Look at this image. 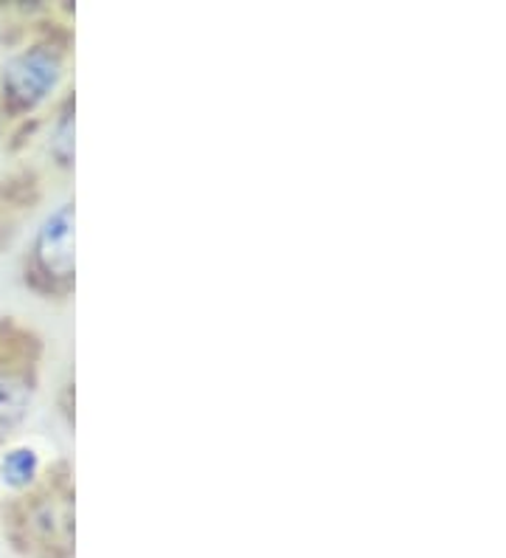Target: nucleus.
<instances>
[{
	"instance_id": "nucleus-3",
	"label": "nucleus",
	"mask_w": 506,
	"mask_h": 558,
	"mask_svg": "<svg viewBox=\"0 0 506 558\" xmlns=\"http://www.w3.org/2000/svg\"><path fill=\"white\" fill-rule=\"evenodd\" d=\"M28 401H32V392L26 384L17 378H0V437L9 435L23 421Z\"/></svg>"
},
{
	"instance_id": "nucleus-4",
	"label": "nucleus",
	"mask_w": 506,
	"mask_h": 558,
	"mask_svg": "<svg viewBox=\"0 0 506 558\" xmlns=\"http://www.w3.org/2000/svg\"><path fill=\"white\" fill-rule=\"evenodd\" d=\"M37 465L40 463H37V454H34L32 449H14L3 457L0 471H3V480H7L12 488H23V485H28L34 480Z\"/></svg>"
},
{
	"instance_id": "nucleus-2",
	"label": "nucleus",
	"mask_w": 506,
	"mask_h": 558,
	"mask_svg": "<svg viewBox=\"0 0 506 558\" xmlns=\"http://www.w3.org/2000/svg\"><path fill=\"white\" fill-rule=\"evenodd\" d=\"M37 257L42 268L54 277L67 279L74 274V209L71 206H60L46 220L37 238Z\"/></svg>"
},
{
	"instance_id": "nucleus-1",
	"label": "nucleus",
	"mask_w": 506,
	"mask_h": 558,
	"mask_svg": "<svg viewBox=\"0 0 506 558\" xmlns=\"http://www.w3.org/2000/svg\"><path fill=\"white\" fill-rule=\"evenodd\" d=\"M57 80H60V62L46 51H28V54L14 57L3 74L9 96L21 105L40 102L42 96L54 88Z\"/></svg>"
}]
</instances>
